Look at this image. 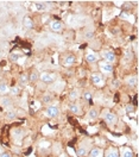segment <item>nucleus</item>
Here are the masks:
<instances>
[{"label":"nucleus","mask_w":139,"mask_h":157,"mask_svg":"<svg viewBox=\"0 0 139 157\" xmlns=\"http://www.w3.org/2000/svg\"><path fill=\"white\" fill-rule=\"evenodd\" d=\"M103 119H105V121L108 125H111V126L112 125H115L118 123V116L115 113H113V112H106L103 114Z\"/></svg>","instance_id":"f257e3e1"},{"label":"nucleus","mask_w":139,"mask_h":157,"mask_svg":"<svg viewBox=\"0 0 139 157\" xmlns=\"http://www.w3.org/2000/svg\"><path fill=\"white\" fill-rule=\"evenodd\" d=\"M39 78H40V81L44 82V83H52V82H55V80H56V75H55V74H51V73L44 71V73L39 74Z\"/></svg>","instance_id":"f03ea898"},{"label":"nucleus","mask_w":139,"mask_h":157,"mask_svg":"<svg viewBox=\"0 0 139 157\" xmlns=\"http://www.w3.org/2000/svg\"><path fill=\"white\" fill-rule=\"evenodd\" d=\"M60 114V109L57 106L55 105H50L48 107L45 108V116L49 118H56Z\"/></svg>","instance_id":"7ed1b4c3"},{"label":"nucleus","mask_w":139,"mask_h":157,"mask_svg":"<svg viewBox=\"0 0 139 157\" xmlns=\"http://www.w3.org/2000/svg\"><path fill=\"white\" fill-rule=\"evenodd\" d=\"M101 56L106 59L108 63H111V62L113 63V62H115V59H117L115 52L112 51V50H103V51L101 52Z\"/></svg>","instance_id":"20e7f679"},{"label":"nucleus","mask_w":139,"mask_h":157,"mask_svg":"<svg viewBox=\"0 0 139 157\" xmlns=\"http://www.w3.org/2000/svg\"><path fill=\"white\" fill-rule=\"evenodd\" d=\"M75 62H76V57H75L73 54H67V55L62 59V64H63L64 67H70V66L75 64Z\"/></svg>","instance_id":"39448f33"},{"label":"nucleus","mask_w":139,"mask_h":157,"mask_svg":"<svg viewBox=\"0 0 139 157\" xmlns=\"http://www.w3.org/2000/svg\"><path fill=\"white\" fill-rule=\"evenodd\" d=\"M99 68H100V70H101L102 73H105V74H109V73L113 71V66H112L111 63H108V62H100Z\"/></svg>","instance_id":"423d86ee"},{"label":"nucleus","mask_w":139,"mask_h":157,"mask_svg":"<svg viewBox=\"0 0 139 157\" xmlns=\"http://www.w3.org/2000/svg\"><path fill=\"white\" fill-rule=\"evenodd\" d=\"M100 112H99V108L98 107H92L88 111V114H87V119L88 120H95L96 118L99 117Z\"/></svg>","instance_id":"0eeeda50"},{"label":"nucleus","mask_w":139,"mask_h":157,"mask_svg":"<svg viewBox=\"0 0 139 157\" xmlns=\"http://www.w3.org/2000/svg\"><path fill=\"white\" fill-rule=\"evenodd\" d=\"M100 59V56L95 52V51H89L87 55H86V59H87V62H89V63H95V62H98Z\"/></svg>","instance_id":"6e6552de"},{"label":"nucleus","mask_w":139,"mask_h":157,"mask_svg":"<svg viewBox=\"0 0 139 157\" xmlns=\"http://www.w3.org/2000/svg\"><path fill=\"white\" fill-rule=\"evenodd\" d=\"M88 157H103V150L100 147H92Z\"/></svg>","instance_id":"1a4fd4ad"},{"label":"nucleus","mask_w":139,"mask_h":157,"mask_svg":"<svg viewBox=\"0 0 139 157\" xmlns=\"http://www.w3.org/2000/svg\"><path fill=\"white\" fill-rule=\"evenodd\" d=\"M62 21L61 20H52L51 23H50V29L52 30V31H55V32H58V31H61L62 30Z\"/></svg>","instance_id":"9d476101"},{"label":"nucleus","mask_w":139,"mask_h":157,"mask_svg":"<svg viewBox=\"0 0 139 157\" xmlns=\"http://www.w3.org/2000/svg\"><path fill=\"white\" fill-rule=\"evenodd\" d=\"M105 157H120L118 149L117 147H109L105 154Z\"/></svg>","instance_id":"9b49d317"},{"label":"nucleus","mask_w":139,"mask_h":157,"mask_svg":"<svg viewBox=\"0 0 139 157\" xmlns=\"http://www.w3.org/2000/svg\"><path fill=\"white\" fill-rule=\"evenodd\" d=\"M69 111L71 113H74V114H81V105L74 102V104H71L69 106Z\"/></svg>","instance_id":"f8f14e48"},{"label":"nucleus","mask_w":139,"mask_h":157,"mask_svg":"<svg viewBox=\"0 0 139 157\" xmlns=\"http://www.w3.org/2000/svg\"><path fill=\"white\" fill-rule=\"evenodd\" d=\"M23 25H24V28H26V29H32V28H33V20L31 19V17L26 16V17H24V19H23Z\"/></svg>","instance_id":"ddd939ff"},{"label":"nucleus","mask_w":139,"mask_h":157,"mask_svg":"<svg viewBox=\"0 0 139 157\" xmlns=\"http://www.w3.org/2000/svg\"><path fill=\"white\" fill-rule=\"evenodd\" d=\"M0 105L5 108L11 107V106H12V100H11V98H9V97H2L1 100H0Z\"/></svg>","instance_id":"4468645a"},{"label":"nucleus","mask_w":139,"mask_h":157,"mask_svg":"<svg viewBox=\"0 0 139 157\" xmlns=\"http://www.w3.org/2000/svg\"><path fill=\"white\" fill-rule=\"evenodd\" d=\"M90 80H92V82L94 83V85H96V86H99L102 83V76L100 75V74H93L92 76H90Z\"/></svg>","instance_id":"2eb2a0df"},{"label":"nucleus","mask_w":139,"mask_h":157,"mask_svg":"<svg viewBox=\"0 0 139 157\" xmlns=\"http://www.w3.org/2000/svg\"><path fill=\"white\" fill-rule=\"evenodd\" d=\"M38 80H39V73H38L37 70H32L31 74L29 75V82L35 83V82L38 81Z\"/></svg>","instance_id":"dca6fc26"},{"label":"nucleus","mask_w":139,"mask_h":157,"mask_svg":"<svg viewBox=\"0 0 139 157\" xmlns=\"http://www.w3.org/2000/svg\"><path fill=\"white\" fill-rule=\"evenodd\" d=\"M68 98H69L70 101H75V100H77V99L80 98V90L79 89H73V90H70Z\"/></svg>","instance_id":"f3484780"},{"label":"nucleus","mask_w":139,"mask_h":157,"mask_svg":"<svg viewBox=\"0 0 139 157\" xmlns=\"http://www.w3.org/2000/svg\"><path fill=\"white\" fill-rule=\"evenodd\" d=\"M10 92V87L5 82H0V95H6Z\"/></svg>","instance_id":"a211bd4d"},{"label":"nucleus","mask_w":139,"mask_h":157,"mask_svg":"<svg viewBox=\"0 0 139 157\" xmlns=\"http://www.w3.org/2000/svg\"><path fill=\"white\" fill-rule=\"evenodd\" d=\"M19 83L21 85V86H26V85L29 83V75H28L26 73H23V74H20Z\"/></svg>","instance_id":"6ab92c4d"},{"label":"nucleus","mask_w":139,"mask_h":157,"mask_svg":"<svg viewBox=\"0 0 139 157\" xmlns=\"http://www.w3.org/2000/svg\"><path fill=\"white\" fill-rule=\"evenodd\" d=\"M35 9L37 11H45L48 9V5H47V2L37 1V2H35Z\"/></svg>","instance_id":"aec40b11"},{"label":"nucleus","mask_w":139,"mask_h":157,"mask_svg":"<svg viewBox=\"0 0 139 157\" xmlns=\"http://www.w3.org/2000/svg\"><path fill=\"white\" fill-rule=\"evenodd\" d=\"M87 151H88V147H87L86 144H85V145H81V147L77 149V156L85 157L86 155H87Z\"/></svg>","instance_id":"412c9836"},{"label":"nucleus","mask_w":139,"mask_h":157,"mask_svg":"<svg viewBox=\"0 0 139 157\" xmlns=\"http://www.w3.org/2000/svg\"><path fill=\"white\" fill-rule=\"evenodd\" d=\"M5 118L7 119V120H14V119H17V113L14 112V111H7V113L5 114Z\"/></svg>","instance_id":"4be33fe9"},{"label":"nucleus","mask_w":139,"mask_h":157,"mask_svg":"<svg viewBox=\"0 0 139 157\" xmlns=\"http://www.w3.org/2000/svg\"><path fill=\"white\" fill-rule=\"evenodd\" d=\"M121 157H134V154H133V151L130 147H126V149H124V151L121 154Z\"/></svg>","instance_id":"5701e85b"},{"label":"nucleus","mask_w":139,"mask_h":157,"mask_svg":"<svg viewBox=\"0 0 139 157\" xmlns=\"http://www.w3.org/2000/svg\"><path fill=\"white\" fill-rule=\"evenodd\" d=\"M52 100H54V95L52 94H50V93H45L44 94V97H43V102L44 104H50Z\"/></svg>","instance_id":"b1692460"},{"label":"nucleus","mask_w":139,"mask_h":157,"mask_svg":"<svg viewBox=\"0 0 139 157\" xmlns=\"http://www.w3.org/2000/svg\"><path fill=\"white\" fill-rule=\"evenodd\" d=\"M10 93L12 94V95H19L20 88L19 87H17V86H13V87H11L10 88Z\"/></svg>","instance_id":"393cba45"},{"label":"nucleus","mask_w":139,"mask_h":157,"mask_svg":"<svg viewBox=\"0 0 139 157\" xmlns=\"http://www.w3.org/2000/svg\"><path fill=\"white\" fill-rule=\"evenodd\" d=\"M127 83H129L131 87H134V86L137 85V78H136V76L129 78V80H127Z\"/></svg>","instance_id":"a878e982"},{"label":"nucleus","mask_w":139,"mask_h":157,"mask_svg":"<svg viewBox=\"0 0 139 157\" xmlns=\"http://www.w3.org/2000/svg\"><path fill=\"white\" fill-rule=\"evenodd\" d=\"M19 59V56H18V55H16V54H11L10 59L12 61V62H17V59Z\"/></svg>","instance_id":"bb28decb"},{"label":"nucleus","mask_w":139,"mask_h":157,"mask_svg":"<svg viewBox=\"0 0 139 157\" xmlns=\"http://www.w3.org/2000/svg\"><path fill=\"white\" fill-rule=\"evenodd\" d=\"M83 98H85V100H90L92 99V94H90L89 92H85L83 93Z\"/></svg>","instance_id":"cd10ccee"},{"label":"nucleus","mask_w":139,"mask_h":157,"mask_svg":"<svg viewBox=\"0 0 139 157\" xmlns=\"http://www.w3.org/2000/svg\"><path fill=\"white\" fill-rule=\"evenodd\" d=\"M85 37H86V38H93V37H94V33H93V32H87V33L85 35Z\"/></svg>","instance_id":"c85d7f7f"},{"label":"nucleus","mask_w":139,"mask_h":157,"mask_svg":"<svg viewBox=\"0 0 139 157\" xmlns=\"http://www.w3.org/2000/svg\"><path fill=\"white\" fill-rule=\"evenodd\" d=\"M0 157H12L10 152H2V154H0Z\"/></svg>","instance_id":"c756f323"},{"label":"nucleus","mask_w":139,"mask_h":157,"mask_svg":"<svg viewBox=\"0 0 139 157\" xmlns=\"http://www.w3.org/2000/svg\"><path fill=\"white\" fill-rule=\"evenodd\" d=\"M127 112H132L133 111V106H131V105H127Z\"/></svg>","instance_id":"7c9ffc66"}]
</instances>
